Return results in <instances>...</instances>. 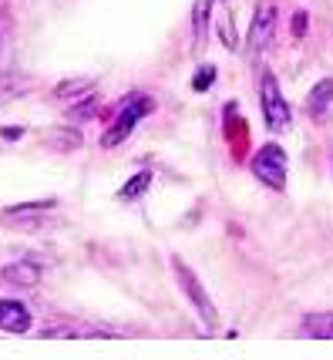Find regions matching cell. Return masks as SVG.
<instances>
[{"label":"cell","instance_id":"obj_1","mask_svg":"<svg viewBox=\"0 0 333 360\" xmlns=\"http://www.w3.org/2000/svg\"><path fill=\"white\" fill-rule=\"evenodd\" d=\"M148 111H152V101H148V98H135L131 105H125V108L118 111L115 125H111L108 131L101 135V145H105V148H115V145H122V141H125L128 135H131V131L138 128V122H142Z\"/></svg>","mask_w":333,"mask_h":360},{"label":"cell","instance_id":"obj_2","mask_svg":"<svg viewBox=\"0 0 333 360\" xmlns=\"http://www.w3.org/2000/svg\"><path fill=\"white\" fill-rule=\"evenodd\" d=\"M253 172L263 186L283 188L286 186V152L280 145H263L253 158Z\"/></svg>","mask_w":333,"mask_h":360},{"label":"cell","instance_id":"obj_3","mask_svg":"<svg viewBox=\"0 0 333 360\" xmlns=\"http://www.w3.org/2000/svg\"><path fill=\"white\" fill-rule=\"evenodd\" d=\"M263 122L270 131H283L289 128V105L280 94V84L273 75H263Z\"/></svg>","mask_w":333,"mask_h":360},{"label":"cell","instance_id":"obj_4","mask_svg":"<svg viewBox=\"0 0 333 360\" xmlns=\"http://www.w3.org/2000/svg\"><path fill=\"white\" fill-rule=\"evenodd\" d=\"M276 31V0H259L256 17L249 24V54H259Z\"/></svg>","mask_w":333,"mask_h":360},{"label":"cell","instance_id":"obj_5","mask_svg":"<svg viewBox=\"0 0 333 360\" xmlns=\"http://www.w3.org/2000/svg\"><path fill=\"white\" fill-rule=\"evenodd\" d=\"M31 327V314L20 300H0V330L7 333H27Z\"/></svg>","mask_w":333,"mask_h":360},{"label":"cell","instance_id":"obj_6","mask_svg":"<svg viewBox=\"0 0 333 360\" xmlns=\"http://www.w3.org/2000/svg\"><path fill=\"white\" fill-rule=\"evenodd\" d=\"M175 269H178V280H182V290L192 297V303H195V310L202 314V320L206 323H216V310H212V303H209V297L202 293V286L195 283V276H192L189 269L182 266V263H175Z\"/></svg>","mask_w":333,"mask_h":360},{"label":"cell","instance_id":"obj_7","mask_svg":"<svg viewBox=\"0 0 333 360\" xmlns=\"http://www.w3.org/2000/svg\"><path fill=\"white\" fill-rule=\"evenodd\" d=\"M330 101H333V81H320L317 88L310 91V98H306V111H310L313 118H323Z\"/></svg>","mask_w":333,"mask_h":360},{"label":"cell","instance_id":"obj_8","mask_svg":"<svg viewBox=\"0 0 333 360\" xmlns=\"http://www.w3.org/2000/svg\"><path fill=\"white\" fill-rule=\"evenodd\" d=\"M303 327L310 330V337H333V314H313L303 320Z\"/></svg>","mask_w":333,"mask_h":360},{"label":"cell","instance_id":"obj_9","mask_svg":"<svg viewBox=\"0 0 333 360\" xmlns=\"http://www.w3.org/2000/svg\"><path fill=\"white\" fill-rule=\"evenodd\" d=\"M4 276H7L11 283H37L41 269L34 266V263H17V266H7V269H4Z\"/></svg>","mask_w":333,"mask_h":360},{"label":"cell","instance_id":"obj_10","mask_svg":"<svg viewBox=\"0 0 333 360\" xmlns=\"http://www.w3.org/2000/svg\"><path fill=\"white\" fill-rule=\"evenodd\" d=\"M148 182H152V172H138L125 188H122V192H118V199H138L145 188H148Z\"/></svg>","mask_w":333,"mask_h":360},{"label":"cell","instance_id":"obj_11","mask_svg":"<svg viewBox=\"0 0 333 360\" xmlns=\"http://www.w3.org/2000/svg\"><path fill=\"white\" fill-rule=\"evenodd\" d=\"M212 78H216V71H212V68H206V71H202V75L195 78V91H202V88H206Z\"/></svg>","mask_w":333,"mask_h":360}]
</instances>
